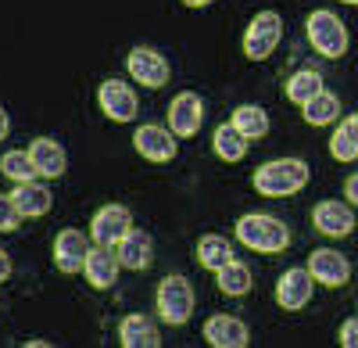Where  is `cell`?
Wrapping results in <instances>:
<instances>
[{
  "instance_id": "obj_1",
  "label": "cell",
  "mask_w": 358,
  "mask_h": 348,
  "mask_svg": "<svg viewBox=\"0 0 358 348\" xmlns=\"http://www.w3.org/2000/svg\"><path fill=\"white\" fill-rule=\"evenodd\" d=\"M308 183V165L301 158H276L255 172V187L265 197H287Z\"/></svg>"
},
{
  "instance_id": "obj_6",
  "label": "cell",
  "mask_w": 358,
  "mask_h": 348,
  "mask_svg": "<svg viewBox=\"0 0 358 348\" xmlns=\"http://www.w3.org/2000/svg\"><path fill=\"white\" fill-rule=\"evenodd\" d=\"M129 230H133V216H129L126 205H104L94 219H90V237L97 244H108V248H115Z\"/></svg>"
},
{
  "instance_id": "obj_20",
  "label": "cell",
  "mask_w": 358,
  "mask_h": 348,
  "mask_svg": "<svg viewBox=\"0 0 358 348\" xmlns=\"http://www.w3.org/2000/svg\"><path fill=\"white\" fill-rule=\"evenodd\" d=\"M15 201H18L22 216H29V219L47 216V212H50V205H54L50 190H47L43 183H33V180H25V183H18V187H15Z\"/></svg>"
},
{
  "instance_id": "obj_13",
  "label": "cell",
  "mask_w": 358,
  "mask_h": 348,
  "mask_svg": "<svg viewBox=\"0 0 358 348\" xmlns=\"http://www.w3.org/2000/svg\"><path fill=\"white\" fill-rule=\"evenodd\" d=\"M86 255H90V244L79 230H62L54 241V266L62 273H76L86 266Z\"/></svg>"
},
{
  "instance_id": "obj_12",
  "label": "cell",
  "mask_w": 358,
  "mask_h": 348,
  "mask_svg": "<svg viewBox=\"0 0 358 348\" xmlns=\"http://www.w3.org/2000/svg\"><path fill=\"white\" fill-rule=\"evenodd\" d=\"M312 273L308 270H287L283 277H280V284H276V302L287 309V312H294V309H305L308 305V298H312Z\"/></svg>"
},
{
  "instance_id": "obj_25",
  "label": "cell",
  "mask_w": 358,
  "mask_h": 348,
  "mask_svg": "<svg viewBox=\"0 0 358 348\" xmlns=\"http://www.w3.org/2000/svg\"><path fill=\"white\" fill-rule=\"evenodd\" d=\"M233 126L241 130L248 140H258V137L268 133V115H265V108H258V104H241V108L233 111Z\"/></svg>"
},
{
  "instance_id": "obj_7",
  "label": "cell",
  "mask_w": 358,
  "mask_h": 348,
  "mask_svg": "<svg viewBox=\"0 0 358 348\" xmlns=\"http://www.w3.org/2000/svg\"><path fill=\"white\" fill-rule=\"evenodd\" d=\"M204 123V101L194 90H183L169 104V130L176 137H194Z\"/></svg>"
},
{
  "instance_id": "obj_32",
  "label": "cell",
  "mask_w": 358,
  "mask_h": 348,
  "mask_svg": "<svg viewBox=\"0 0 358 348\" xmlns=\"http://www.w3.org/2000/svg\"><path fill=\"white\" fill-rule=\"evenodd\" d=\"M8 277H11V258H8V251H0V284Z\"/></svg>"
},
{
  "instance_id": "obj_33",
  "label": "cell",
  "mask_w": 358,
  "mask_h": 348,
  "mask_svg": "<svg viewBox=\"0 0 358 348\" xmlns=\"http://www.w3.org/2000/svg\"><path fill=\"white\" fill-rule=\"evenodd\" d=\"M8 130H11V123H8V111H4V108H0V140H4V137H8Z\"/></svg>"
},
{
  "instance_id": "obj_29",
  "label": "cell",
  "mask_w": 358,
  "mask_h": 348,
  "mask_svg": "<svg viewBox=\"0 0 358 348\" xmlns=\"http://www.w3.org/2000/svg\"><path fill=\"white\" fill-rule=\"evenodd\" d=\"M18 219H22V209H18V201H15V194H0V230H15L18 226Z\"/></svg>"
},
{
  "instance_id": "obj_35",
  "label": "cell",
  "mask_w": 358,
  "mask_h": 348,
  "mask_svg": "<svg viewBox=\"0 0 358 348\" xmlns=\"http://www.w3.org/2000/svg\"><path fill=\"white\" fill-rule=\"evenodd\" d=\"M344 4H358V0H344Z\"/></svg>"
},
{
  "instance_id": "obj_22",
  "label": "cell",
  "mask_w": 358,
  "mask_h": 348,
  "mask_svg": "<svg viewBox=\"0 0 358 348\" xmlns=\"http://www.w3.org/2000/svg\"><path fill=\"white\" fill-rule=\"evenodd\" d=\"M215 155L222 158V162H241L244 155H248V137L236 130L233 123H226V126H219L215 130Z\"/></svg>"
},
{
  "instance_id": "obj_34",
  "label": "cell",
  "mask_w": 358,
  "mask_h": 348,
  "mask_svg": "<svg viewBox=\"0 0 358 348\" xmlns=\"http://www.w3.org/2000/svg\"><path fill=\"white\" fill-rule=\"evenodd\" d=\"M187 8H204V4H212V0H183Z\"/></svg>"
},
{
  "instance_id": "obj_3",
  "label": "cell",
  "mask_w": 358,
  "mask_h": 348,
  "mask_svg": "<svg viewBox=\"0 0 358 348\" xmlns=\"http://www.w3.org/2000/svg\"><path fill=\"white\" fill-rule=\"evenodd\" d=\"M158 312L162 320L179 327L190 320L194 312V287L187 284V277H165L162 287H158Z\"/></svg>"
},
{
  "instance_id": "obj_16",
  "label": "cell",
  "mask_w": 358,
  "mask_h": 348,
  "mask_svg": "<svg viewBox=\"0 0 358 348\" xmlns=\"http://www.w3.org/2000/svg\"><path fill=\"white\" fill-rule=\"evenodd\" d=\"M118 255H111V248L108 244H101V248H90V255H86V280L94 284V287H111L115 280H118Z\"/></svg>"
},
{
  "instance_id": "obj_17",
  "label": "cell",
  "mask_w": 358,
  "mask_h": 348,
  "mask_svg": "<svg viewBox=\"0 0 358 348\" xmlns=\"http://www.w3.org/2000/svg\"><path fill=\"white\" fill-rule=\"evenodd\" d=\"M29 155H33L40 176H50V180L65 176V165L69 162H65V151H62V144H57V140H50V137L33 140V144H29Z\"/></svg>"
},
{
  "instance_id": "obj_15",
  "label": "cell",
  "mask_w": 358,
  "mask_h": 348,
  "mask_svg": "<svg viewBox=\"0 0 358 348\" xmlns=\"http://www.w3.org/2000/svg\"><path fill=\"white\" fill-rule=\"evenodd\" d=\"M312 219H315V226L322 230V234H330V237H344V234L355 230V216H351V209L344 205V201H322V205H315Z\"/></svg>"
},
{
  "instance_id": "obj_19",
  "label": "cell",
  "mask_w": 358,
  "mask_h": 348,
  "mask_svg": "<svg viewBox=\"0 0 358 348\" xmlns=\"http://www.w3.org/2000/svg\"><path fill=\"white\" fill-rule=\"evenodd\" d=\"M118 341H122L126 348H158L162 334L147 316H126L122 327H118Z\"/></svg>"
},
{
  "instance_id": "obj_14",
  "label": "cell",
  "mask_w": 358,
  "mask_h": 348,
  "mask_svg": "<svg viewBox=\"0 0 358 348\" xmlns=\"http://www.w3.org/2000/svg\"><path fill=\"white\" fill-rule=\"evenodd\" d=\"M204 337L215 348H244L251 341L248 327L236 320V316H212V320L204 323Z\"/></svg>"
},
{
  "instance_id": "obj_26",
  "label": "cell",
  "mask_w": 358,
  "mask_h": 348,
  "mask_svg": "<svg viewBox=\"0 0 358 348\" xmlns=\"http://www.w3.org/2000/svg\"><path fill=\"white\" fill-rule=\"evenodd\" d=\"M301 108H305V123H312V126H326V123H334L337 115H341L337 94H326V90H319V94H315L312 101H305Z\"/></svg>"
},
{
  "instance_id": "obj_27",
  "label": "cell",
  "mask_w": 358,
  "mask_h": 348,
  "mask_svg": "<svg viewBox=\"0 0 358 348\" xmlns=\"http://www.w3.org/2000/svg\"><path fill=\"white\" fill-rule=\"evenodd\" d=\"M0 172L15 183H25V180H33L40 169H36V162H33L29 151H8L4 158H0Z\"/></svg>"
},
{
  "instance_id": "obj_9",
  "label": "cell",
  "mask_w": 358,
  "mask_h": 348,
  "mask_svg": "<svg viewBox=\"0 0 358 348\" xmlns=\"http://www.w3.org/2000/svg\"><path fill=\"white\" fill-rule=\"evenodd\" d=\"M97 101H101L104 115L115 119V123H129L136 115V94L129 90L122 79H104L101 90H97Z\"/></svg>"
},
{
  "instance_id": "obj_28",
  "label": "cell",
  "mask_w": 358,
  "mask_h": 348,
  "mask_svg": "<svg viewBox=\"0 0 358 348\" xmlns=\"http://www.w3.org/2000/svg\"><path fill=\"white\" fill-rule=\"evenodd\" d=\"M319 90H322V79H319V72H312V69L294 72V76H290V83H287V97H290L294 104L312 101Z\"/></svg>"
},
{
  "instance_id": "obj_21",
  "label": "cell",
  "mask_w": 358,
  "mask_h": 348,
  "mask_svg": "<svg viewBox=\"0 0 358 348\" xmlns=\"http://www.w3.org/2000/svg\"><path fill=\"white\" fill-rule=\"evenodd\" d=\"M233 258V248H229V241L226 237H219V234H204L201 241H197V263L204 266V270H222L226 263Z\"/></svg>"
},
{
  "instance_id": "obj_31",
  "label": "cell",
  "mask_w": 358,
  "mask_h": 348,
  "mask_svg": "<svg viewBox=\"0 0 358 348\" xmlns=\"http://www.w3.org/2000/svg\"><path fill=\"white\" fill-rule=\"evenodd\" d=\"M344 194L355 201V205H358V172H355V176H348V183H344Z\"/></svg>"
},
{
  "instance_id": "obj_23",
  "label": "cell",
  "mask_w": 358,
  "mask_h": 348,
  "mask_svg": "<svg viewBox=\"0 0 358 348\" xmlns=\"http://www.w3.org/2000/svg\"><path fill=\"white\" fill-rule=\"evenodd\" d=\"M330 151L337 162H355L358 158V115H348V119L337 126L334 140H330Z\"/></svg>"
},
{
  "instance_id": "obj_8",
  "label": "cell",
  "mask_w": 358,
  "mask_h": 348,
  "mask_svg": "<svg viewBox=\"0 0 358 348\" xmlns=\"http://www.w3.org/2000/svg\"><path fill=\"white\" fill-rule=\"evenodd\" d=\"M126 65H129V76L136 83H143V86H151V90L165 86V79H169V62H165L158 50H151V47L129 50V62Z\"/></svg>"
},
{
  "instance_id": "obj_10",
  "label": "cell",
  "mask_w": 358,
  "mask_h": 348,
  "mask_svg": "<svg viewBox=\"0 0 358 348\" xmlns=\"http://www.w3.org/2000/svg\"><path fill=\"white\" fill-rule=\"evenodd\" d=\"M308 273H312L322 287H341V284H348V277H351V263H348L341 251H334V248H319V251H312V258H308Z\"/></svg>"
},
{
  "instance_id": "obj_11",
  "label": "cell",
  "mask_w": 358,
  "mask_h": 348,
  "mask_svg": "<svg viewBox=\"0 0 358 348\" xmlns=\"http://www.w3.org/2000/svg\"><path fill=\"white\" fill-rule=\"evenodd\" d=\"M133 148H136L147 162H172V158H176L172 130H162V126H140L136 137H133Z\"/></svg>"
},
{
  "instance_id": "obj_18",
  "label": "cell",
  "mask_w": 358,
  "mask_h": 348,
  "mask_svg": "<svg viewBox=\"0 0 358 348\" xmlns=\"http://www.w3.org/2000/svg\"><path fill=\"white\" fill-rule=\"evenodd\" d=\"M151 251H155L151 237H147L143 230H129V234L118 241V263L129 266V270H147V266H151V258H155Z\"/></svg>"
},
{
  "instance_id": "obj_4",
  "label": "cell",
  "mask_w": 358,
  "mask_h": 348,
  "mask_svg": "<svg viewBox=\"0 0 358 348\" xmlns=\"http://www.w3.org/2000/svg\"><path fill=\"white\" fill-rule=\"evenodd\" d=\"M308 40L322 57H341L348 50V29L334 11H315L308 15Z\"/></svg>"
},
{
  "instance_id": "obj_2",
  "label": "cell",
  "mask_w": 358,
  "mask_h": 348,
  "mask_svg": "<svg viewBox=\"0 0 358 348\" xmlns=\"http://www.w3.org/2000/svg\"><path fill=\"white\" fill-rule=\"evenodd\" d=\"M236 237H241L251 251H287L290 244V230L276 219V216H244L236 223Z\"/></svg>"
},
{
  "instance_id": "obj_24",
  "label": "cell",
  "mask_w": 358,
  "mask_h": 348,
  "mask_svg": "<svg viewBox=\"0 0 358 348\" xmlns=\"http://www.w3.org/2000/svg\"><path fill=\"white\" fill-rule=\"evenodd\" d=\"M215 284L222 295H248L251 291V270L244 263H236V258H229L222 270H215Z\"/></svg>"
},
{
  "instance_id": "obj_30",
  "label": "cell",
  "mask_w": 358,
  "mask_h": 348,
  "mask_svg": "<svg viewBox=\"0 0 358 348\" xmlns=\"http://www.w3.org/2000/svg\"><path fill=\"white\" fill-rule=\"evenodd\" d=\"M341 344L344 348H358V320H348L341 327Z\"/></svg>"
},
{
  "instance_id": "obj_5",
  "label": "cell",
  "mask_w": 358,
  "mask_h": 348,
  "mask_svg": "<svg viewBox=\"0 0 358 348\" xmlns=\"http://www.w3.org/2000/svg\"><path fill=\"white\" fill-rule=\"evenodd\" d=\"M280 36H283V22H280L276 11L255 15V22L248 25V33H244V50H248V57H255V62L268 57V54L276 50Z\"/></svg>"
}]
</instances>
